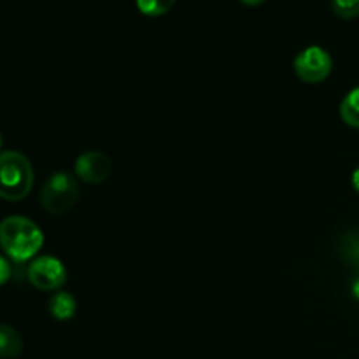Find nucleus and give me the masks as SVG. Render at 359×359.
<instances>
[{"mask_svg": "<svg viewBox=\"0 0 359 359\" xmlns=\"http://www.w3.org/2000/svg\"><path fill=\"white\" fill-rule=\"evenodd\" d=\"M42 245V230L28 217L9 216L0 223V248L13 262H28L41 251Z\"/></svg>", "mask_w": 359, "mask_h": 359, "instance_id": "obj_1", "label": "nucleus"}, {"mask_svg": "<svg viewBox=\"0 0 359 359\" xmlns=\"http://www.w3.org/2000/svg\"><path fill=\"white\" fill-rule=\"evenodd\" d=\"M34 186V168L28 158L18 151L0 153V198L20 202Z\"/></svg>", "mask_w": 359, "mask_h": 359, "instance_id": "obj_2", "label": "nucleus"}, {"mask_svg": "<svg viewBox=\"0 0 359 359\" xmlns=\"http://www.w3.org/2000/svg\"><path fill=\"white\" fill-rule=\"evenodd\" d=\"M79 196V184L67 172H56L41 189V205L49 214H65L76 205Z\"/></svg>", "mask_w": 359, "mask_h": 359, "instance_id": "obj_3", "label": "nucleus"}, {"mask_svg": "<svg viewBox=\"0 0 359 359\" xmlns=\"http://www.w3.org/2000/svg\"><path fill=\"white\" fill-rule=\"evenodd\" d=\"M293 67L297 76L304 83L318 84L332 74L333 60L326 49L319 48V46H311L294 58Z\"/></svg>", "mask_w": 359, "mask_h": 359, "instance_id": "obj_4", "label": "nucleus"}, {"mask_svg": "<svg viewBox=\"0 0 359 359\" xmlns=\"http://www.w3.org/2000/svg\"><path fill=\"white\" fill-rule=\"evenodd\" d=\"M27 277L41 291H56L67 283V270L55 256H41L28 265Z\"/></svg>", "mask_w": 359, "mask_h": 359, "instance_id": "obj_5", "label": "nucleus"}, {"mask_svg": "<svg viewBox=\"0 0 359 359\" xmlns=\"http://www.w3.org/2000/svg\"><path fill=\"white\" fill-rule=\"evenodd\" d=\"M76 175L86 184H102L112 174L111 158L100 151H86L76 160Z\"/></svg>", "mask_w": 359, "mask_h": 359, "instance_id": "obj_6", "label": "nucleus"}, {"mask_svg": "<svg viewBox=\"0 0 359 359\" xmlns=\"http://www.w3.org/2000/svg\"><path fill=\"white\" fill-rule=\"evenodd\" d=\"M77 302L69 291H58L49 300V312L58 321H70L76 316Z\"/></svg>", "mask_w": 359, "mask_h": 359, "instance_id": "obj_7", "label": "nucleus"}, {"mask_svg": "<svg viewBox=\"0 0 359 359\" xmlns=\"http://www.w3.org/2000/svg\"><path fill=\"white\" fill-rule=\"evenodd\" d=\"M23 351L20 333L9 325H0V359L18 358Z\"/></svg>", "mask_w": 359, "mask_h": 359, "instance_id": "obj_8", "label": "nucleus"}, {"mask_svg": "<svg viewBox=\"0 0 359 359\" xmlns=\"http://www.w3.org/2000/svg\"><path fill=\"white\" fill-rule=\"evenodd\" d=\"M340 116L346 125L359 128V86L346 95L340 104Z\"/></svg>", "mask_w": 359, "mask_h": 359, "instance_id": "obj_9", "label": "nucleus"}, {"mask_svg": "<svg viewBox=\"0 0 359 359\" xmlns=\"http://www.w3.org/2000/svg\"><path fill=\"white\" fill-rule=\"evenodd\" d=\"M137 7L146 16H163L172 7L175 6V0H135Z\"/></svg>", "mask_w": 359, "mask_h": 359, "instance_id": "obj_10", "label": "nucleus"}, {"mask_svg": "<svg viewBox=\"0 0 359 359\" xmlns=\"http://www.w3.org/2000/svg\"><path fill=\"white\" fill-rule=\"evenodd\" d=\"M332 11L342 20L359 16V0H332Z\"/></svg>", "mask_w": 359, "mask_h": 359, "instance_id": "obj_11", "label": "nucleus"}, {"mask_svg": "<svg viewBox=\"0 0 359 359\" xmlns=\"http://www.w3.org/2000/svg\"><path fill=\"white\" fill-rule=\"evenodd\" d=\"M342 252L347 259L359 266V233L347 235L342 241Z\"/></svg>", "mask_w": 359, "mask_h": 359, "instance_id": "obj_12", "label": "nucleus"}, {"mask_svg": "<svg viewBox=\"0 0 359 359\" xmlns=\"http://www.w3.org/2000/svg\"><path fill=\"white\" fill-rule=\"evenodd\" d=\"M11 273H13V270H11L9 262L4 256H0V286H4L11 279Z\"/></svg>", "mask_w": 359, "mask_h": 359, "instance_id": "obj_13", "label": "nucleus"}, {"mask_svg": "<svg viewBox=\"0 0 359 359\" xmlns=\"http://www.w3.org/2000/svg\"><path fill=\"white\" fill-rule=\"evenodd\" d=\"M353 186H354V189L359 193V167L354 170V174H353Z\"/></svg>", "mask_w": 359, "mask_h": 359, "instance_id": "obj_14", "label": "nucleus"}, {"mask_svg": "<svg viewBox=\"0 0 359 359\" xmlns=\"http://www.w3.org/2000/svg\"><path fill=\"white\" fill-rule=\"evenodd\" d=\"M351 291H353L354 298H358V300H359V277L353 283V286H351Z\"/></svg>", "mask_w": 359, "mask_h": 359, "instance_id": "obj_15", "label": "nucleus"}, {"mask_svg": "<svg viewBox=\"0 0 359 359\" xmlns=\"http://www.w3.org/2000/svg\"><path fill=\"white\" fill-rule=\"evenodd\" d=\"M242 4H245V6H251V7H256V6H262L265 0H241Z\"/></svg>", "mask_w": 359, "mask_h": 359, "instance_id": "obj_16", "label": "nucleus"}, {"mask_svg": "<svg viewBox=\"0 0 359 359\" xmlns=\"http://www.w3.org/2000/svg\"><path fill=\"white\" fill-rule=\"evenodd\" d=\"M0 147H2V133H0Z\"/></svg>", "mask_w": 359, "mask_h": 359, "instance_id": "obj_17", "label": "nucleus"}]
</instances>
